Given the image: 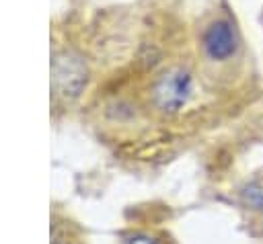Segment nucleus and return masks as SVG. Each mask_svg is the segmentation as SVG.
Wrapping results in <instances>:
<instances>
[{
  "label": "nucleus",
  "mask_w": 263,
  "mask_h": 244,
  "mask_svg": "<svg viewBox=\"0 0 263 244\" xmlns=\"http://www.w3.org/2000/svg\"><path fill=\"white\" fill-rule=\"evenodd\" d=\"M191 94V78L185 70H168L154 84V105L164 113L179 111Z\"/></svg>",
  "instance_id": "2"
},
{
  "label": "nucleus",
  "mask_w": 263,
  "mask_h": 244,
  "mask_svg": "<svg viewBox=\"0 0 263 244\" xmlns=\"http://www.w3.org/2000/svg\"><path fill=\"white\" fill-rule=\"evenodd\" d=\"M245 201L255 209H263V182L261 180H255L245 189Z\"/></svg>",
  "instance_id": "4"
},
{
  "label": "nucleus",
  "mask_w": 263,
  "mask_h": 244,
  "mask_svg": "<svg viewBox=\"0 0 263 244\" xmlns=\"http://www.w3.org/2000/svg\"><path fill=\"white\" fill-rule=\"evenodd\" d=\"M86 82V70L78 55L74 53H60L53 57L51 64V86L58 96L74 98Z\"/></svg>",
  "instance_id": "1"
},
{
  "label": "nucleus",
  "mask_w": 263,
  "mask_h": 244,
  "mask_svg": "<svg viewBox=\"0 0 263 244\" xmlns=\"http://www.w3.org/2000/svg\"><path fill=\"white\" fill-rule=\"evenodd\" d=\"M129 244H154L150 238H132Z\"/></svg>",
  "instance_id": "5"
},
{
  "label": "nucleus",
  "mask_w": 263,
  "mask_h": 244,
  "mask_svg": "<svg viewBox=\"0 0 263 244\" xmlns=\"http://www.w3.org/2000/svg\"><path fill=\"white\" fill-rule=\"evenodd\" d=\"M203 49L212 59H226L236 49V37L226 21H216L203 33Z\"/></svg>",
  "instance_id": "3"
}]
</instances>
